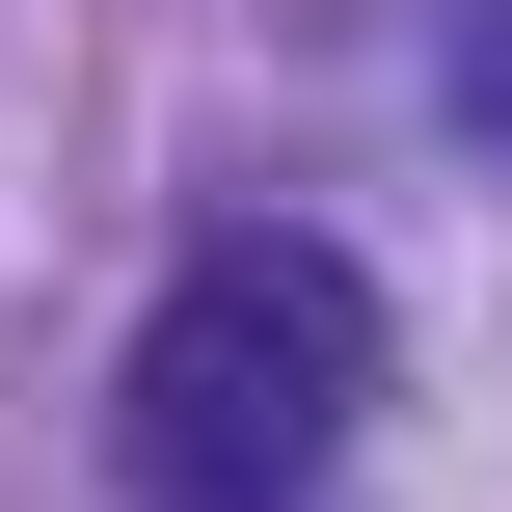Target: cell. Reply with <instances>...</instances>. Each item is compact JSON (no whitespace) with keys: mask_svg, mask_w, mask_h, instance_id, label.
<instances>
[{"mask_svg":"<svg viewBox=\"0 0 512 512\" xmlns=\"http://www.w3.org/2000/svg\"><path fill=\"white\" fill-rule=\"evenodd\" d=\"M351 405H378V297L324 243H189L108 378V459H135V512H297L351 459Z\"/></svg>","mask_w":512,"mask_h":512,"instance_id":"1","label":"cell"}]
</instances>
